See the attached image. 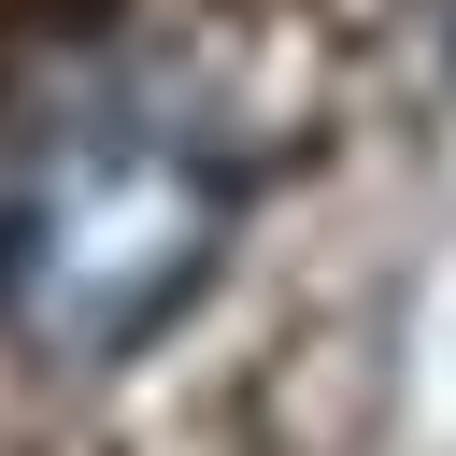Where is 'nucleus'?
<instances>
[{"instance_id": "nucleus-1", "label": "nucleus", "mask_w": 456, "mask_h": 456, "mask_svg": "<svg viewBox=\"0 0 456 456\" xmlns=\"http://www.w3.org/2000/svg\"><path fill=\"white\" fill-rule=\"evenodd\" d=\"M242 157L185 100H71L0 185V328L43 370L142 356L228 256Z\"/></svg>"}]
</instances>
